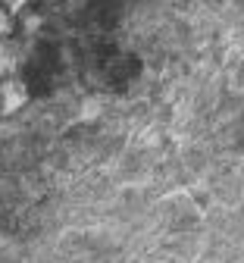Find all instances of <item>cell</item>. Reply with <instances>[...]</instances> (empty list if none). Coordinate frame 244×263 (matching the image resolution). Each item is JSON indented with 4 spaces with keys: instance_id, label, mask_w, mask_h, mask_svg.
<instances>
[{
    "instance_id": "6da1fadb",
    "label": "cell",
    "mask_w": 244,
    "mask_h": 263,
    "mask_svg": "<svg viewBox=\"0 0 244 263\" xmlns=\"http://www.w3.org/2000/svg\"><path fill=\"white\" fill-rule=\"evenodd\" d=\"M25 101H28V91H25V85L19 79L4 82V88H0V110H4V113H16V110L25 107Z\"/></svg>"
},
{
    "instance_id": "7a4b0ae2",
    "label": "cell",
    "mask_w": 244,
    "mask_h": 263,
    "mask_svg": "<svg viewBox=\"0 0 244 263\" xmlns=\"http://www.w3.org/2000/svg\"><path fill=\"white\" fill-rule=\"evenodd\" d=\"M13 69H16V57L7 50L4 41H0V76H4V72H13Z\"/></svg>"
},
{
    "instance_id": "3957f363",
    "label": "cell",
    "mask_w": 244,
    "mask_h": 263,
    "mask_svg": "<svg viewBox=\"0 0 244 263\" xmlns=\"http://www.w3.org/2000/svg\"><path fill=\"white\" fill-rule=\"evenodd\" d=\"M13 13L10 10H0V38H10L13 35Z\"/></svg>"
},
{
    "instance_id": "277c9868",
    "label": "cell",
    "mask_w": 244,
    "mask_h": 263,
    "mask_svg": "<svg viewBox=\"0 0 244 263\" xmlns=\"http://www.w3.org/2000/svg\"><path fill=\"white\" fill-rule=\"evenodd\" d=\"M97 116H100V101H85V107H82V119L91 122V119H97Z\"/></svg>"
},
{
    "instance_id": "5b68a950",
    "label": "cell",
    "mask_w": 244,
    "mask_h": 263,
    "mask_svg": "<svg viewBox=\"0 0 244 263\" xmlns=\"http://www.w3.org/2000/svg\"><path fill=\"white\" fill-rule=\"evenodd\" d=\"M25 4H28V0H4V7H7L10 13H22V10H25Z\"/></svg>"
}]
</instances>
